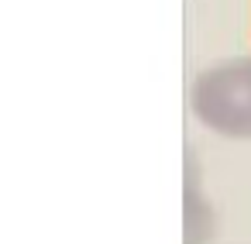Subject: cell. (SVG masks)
I'll return each instance as SVG.
<instances>
[{
    "label": "cell",
    "instance_id": "cell-1",
    "mask_svg": "<svg viewBox=\"0 0 251 244\" xmlns=\"http://www.w3.org/2000/svg\"><path fill=\"white\" fill-rule=\"evenodd\" d=\"M193 114L220 138H251V55L203 69L189 90Z\"/></svg>",
    "mask_w": 251,
    "mask_h": 244
}]
</instances>
